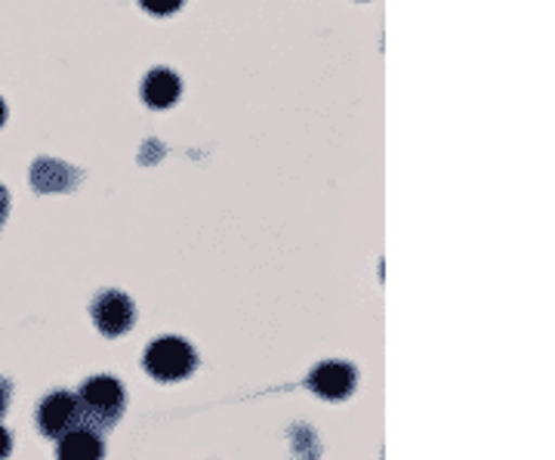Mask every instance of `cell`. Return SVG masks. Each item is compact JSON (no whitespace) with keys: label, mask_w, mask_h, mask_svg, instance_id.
<instances>
[{"label":"cell","mask_w":555,"mask_h":460,"mask_svg":"<svg viewBox=\"0 0 555 460\" xmlns=\"http://www.w3.org/2000/svg\"><path fill=\"white\" fill-rule=\"evenodd\" d=\"M142 365H145L149 378L160 383H179L192 378V371L198 368V356L182 337H160V341L149 343Z\"/></svg>","instance_id":"2"},{"label":"cell","mask_w":555,"mask_h":460,"mask_svg":"<svg viewBox=\"0 0 555 460\" xmlns=\"http://www.w3.org/2000/svg\"><path fill=\"white\" fill-rule=\"evenodd\" d=\"M75 399L80 408V426H87L93 433L115 430V423L120 421V414L127 408V393L115 378H90L87 383H80Z\"/></svg>","instance_id":"1"},{"label":"cell","mask_w":555,"mask_h":460,"mask_svg":"<svg viewBox=\"0 0 555 460\" xmlns=\"http://www.w3.org/2000/svg\"><path fill=\"white\" fill-rule=\"evenodd\" d=\"M3 124H7V102L0 100V127H3Z\"/></svg>","instance_id":"13"},{"label":"cell","mask_w":555,"mask_h":460,"mask_svg":"<svg viewBox=\"0 0 555 460\" xmlns=\"http://www.w3.org/2000/svg\"><path fill=\"white\" fill-rule=\"evenodd\" d=\"M10 393H13V386L7 381H0V418H3L7 408H10Z\"/></svg>","instance_id":"11"},{"label":"cell","mask_w":555,"mask_h":460,"mask_svg":"<svg viewBox=\"0 0 555 460\" xmlns=\"http://www.w3.org/2000/svg\"><path fill=\"white\" fill-rule=\"evenodd\" d=\"M56 458L60 460H102L105 458V445H102L100 433L78 426L72 433H65L56 445Z\"/></svg>","instance_id":"7"},{"label":"cell","mask_w":555,"mask_h":460,"mask_svg":"<svg viewBox=\"0 0 555 460\" xmlns=\"http://www.w3.org/2000/svg\"><path fill=\"white\" fill-rule=\"evenodd\" d=\"M80 180L78 170H72L68 164H62V161H50L43 158L35 164V170H31V182H35V189L38 192H53V189H72L75 182Z\"/></svg>","instance_id":"8"},{"label":"cell","mask_w":555,"mask_h":460,"mask_svg":"<svg viewBox=\"0 0 555 460\" xmlns=\"http://www.w3.org/2000/svg\"><path fill=\"white\" fill-rule=\"evenodd\" d=\"M80 426V408L75 393L56 389L47 399L40 401L38 408V430L47 439H62L65 433L78 430Z\"/></svg>","instance_id":"4"},{"label":"cell","mask_w":555,"mask_h":460,"mask_svg":"<svg viewBox=\"0 0 555 460\" xmlns=\"http://www.w3.org/2000/svg\"><path fill=\"white\" fill-rule=\"evenodd\" d=\"M182 93V80L170 68H152L142 80V100L149 108H170Z\"/></svg>","instance_id":"6"},{"label":"cell","mask_w":555,"mask_h":460,"mask_svg":"<svg viewBox=\"0 0 555 460\" xmlns=\"http://www.w3.org/2000/svg\"><path fill=\"white\" fill-rule=\"evenodd\" d=\"M90 316L96 321L100 334L105 337H120L137 324V306L120 291H100L90 306Z\"/></svg>","instance_id":"3"},{"label":"cell","mask_w":555,"mask_h":460,"mask_svg":"<svg viewBox=\"0 0 555 460\" xmlns=\"http://www.w3.org/2000/svg\"><path fill=\"white\" fill-rule=\"evenodd\" d=\"M13 455V433L7 426H0V460H7Z\"/></svg>","instance_id":"10"},{"label":"cell","mask_w":555,"mask_h":460,"mask_svg":"<svg viewBox=\"0 0 555 460\" xmlns=\"http://www.w3.org/2000/svg\"><path fill=\"white\" fill-rule=\"evenodd\" d=\"M7 214H10V192L0 186V226L7 222Z\"/></svg>","instance_id":"12"},{"label":"cell","mask_w":555,"mask_h":460,"mask_svg":"<svg viewBox=\"0 0 555 460\" xmlns=\"http://www.w3.org/2000/svg\"><path fill=\"white\" fill-rule=\"evenodd\" d=\"M306 386L327 401H343L356 393L358 374L346 361H321L315 371L306 378Z\"/></svg>","instance_id":"5"},{"label":"cell","mask_w":555,"mask_h":460,"mask_svg":"<svg viewBox=\"0 0 555 460\" xmlns=\"http://www.w3.org/2000/svg\"><path fill=\"white\" fill-rule=\"evenodd\" d=\"M185 0H139V7L152 16H173Z\"/></svg>","instance_id":"9"}]
</instances>
